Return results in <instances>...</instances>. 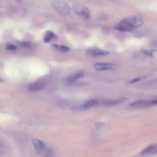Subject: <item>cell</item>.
I'll return each mask as SVG.
<instances>
[{
	"label": "cell",
	"instance_id": "cell-12",
	"mask_svg": "<svg viewBox=\"0 0 157 157\" xmlns=\"http://www.w3.org/2000/svg\"><path fill=\"white\" fill-rule=\"evenodd\" d=\"M56 39V36L51 31H47L44 38V40L45 42H50Z\"/></svg>",
	"mask_w": 157,
	"mask_h": 157
},
{
	"label": "cell",
	"instance_id": "cell-4",
	"mask_svg": "<svg viewBox=\"0 0 157 157\" xmlns=\"http://www.w3.org/2000/svg\"><path fill=\"white\" fill-rule=\"evenodd\" d=\"M86 53L93 56H105L109 54V52L99 48H96V47H91V48H88L87 50L86 51Z\"/></svg>",
	"mask_w": 157,
	"mask_h": 157
},
{
	"label": "cell",
	"instance_id": "cell-5",
	"mask_svg": "<svg viewBox=\"0 0 157 157\" xmlns=\"http://www.w3.org/2000/svg\"><path fill=\"white\" fill-rule=\"evenodd\" d=\"M157 154V144H151L144 148L140 153L142 156H148Z\"/></svg>",
	"mask_w": 157,
	"mask_h": 157
},
{
	"label": "cell",
	"instance_id": "cell-14",
	"mask_svg": "<svg viewBox=\"0 0 157 157\" xmlns=\"http://www.w3.org/2000/svg\"><path fill=\"white\" fill-rule=\"evenodd\" d=\"M154 105H157V99L148 101V106H151Z\"/></svg>",
	"mask_w": 157,
	"mask_h": 157
},
{
	"label": "cell",
	"instance_id": "cell-10",
	"mask_svg": "<svg viewBox=\"0 0 157 157\" xmlns=\"http://www.w3.org/2000/svg\"><path fill=\"white\" fill-rule=\"evenodd\" d=\"M32 143L35 147L36 149L39 151L44 150L45 148V144L38 139H33L32 140Z\"/></svg>",
	"mask_w": 157,
	"mask_h": 157
},
{
	"label": "cell",
	"instance_id": "cell-1",
	"mask_svg": "<svg viewBox=\"0 0 157 157\" xmlns=\"http://www.w3.org/2000/svg\"><path fill=\"white\" fill-rule=\"evenodd\" d=\"M144 23L143 18L138 15L126 17L115 26V29L123 32H128L137 28Z\"/></svg>",
	"mask_w": 157,
	"mask_h": 157
},
{
	"label": "cell",
	"instance_id": "cell-3",
	"mask_svg": "<svg viewBox=\"0 0 157 157\" xmlns=\"http://www.w3.org/2000/svg\"><path fill=\"white\" fill-rule=\"evenodd\" d=\"M72 10L77 16L84 20L88 19L91 15L89 9L86 7L83 6H75L73 7Z\"/></svg>",
	"mask_w": 157,
	"mask_h": 157
},
{
	"label": "cell",
	"instance_id": "cell-11",
	"mask_svg": "<svg viewBox=\"0 0 157 157\" xmlns=\"http://www.w3.org/2000/svg\"><path fill=\"white\" fill-rule=\"evenodd\" d=\"M131 107H145L148 106V101L147 100H143V99H139L136 100L129 104Z\"/></svg>",
	"mask_w": 157,
	"mask_h": 157
},
{
	"label": "cell",
	"instance_id": "cell-7",
	"mask_svg": "<svg viewBox=\"0 0 157 157\" xmlns=\"http://www.w3.org/2000/svg\"><path fill=\"white\" fill-rule=\"evenodd\" d=\"M94 68L97 71H107L110 70L113 68V65L110 63H98L94 64Z\"/></svg>",
	"mask_w": 157,
	"mask_h": 157
},
{
	"label": "cell",
	"instance_id": "cell-8",
	"mask_svg": "<svg viewBox=\"0 0 157 157\" xmlns=\"http://www.w3.org/2000/svg\"><path fill=\"white\" fill-rule=\"evenodd\" d=\"M45 82L44 81L39 80L30 84L28 86V88L29 90H31V91H38L44 88L45 87Z\"/></svg>",
	"mask_w": 157,
	"mask_h": 157
},
{
	"label": "cell",
	"instance_id": "cell-2",
	"mask_svg": "<svg viewBox=\"0 0 157 157\" xmlns=\"http://www.w3.org/2000/svg\"><path fill=\"white\" fill-rule=\"evenodd\" d=\"M52 6L60 15L66 16L68 15L71 12V9L69 5L62 1H53L52 2Z\"/></svg>",
	"mask_w": 157,
	"mask_h": 157
},
{
	"label": "cell",
	"instance_id": "cell-9",
	"mask_svg": "<svg viewBox=\"0 0 157 157\" xmlns=\"http://www.w3.org/2000/svg\"><path fill=\"white\" fill-rule=\"evenodd\" d=\"M98 104V101L96 99H90L87 100L84 103L83 105H82V109L83 110H86L88 109H90L91 107H93L96 105Z\"/></svg>",
	"mask_w": 157,
	"mask_h": 157
},
{
	"label": "cell",
	"instance_id": "cell-16",
	"mask_svg": "<svg viewBox=\"0 0 157 157\" xmlns=\"http://www.w3.org/2000/svg\"><path fill=\"white\" fill-rule=\"evenodd\" d=\"M4 82L3 79L1 77H0V82Z\"/></svg>",
	"mask_w": 157,
	"mask_h": 157
},
{
	"label": "cell",
	"instance_id": "cell-6",
	"mask_svg": "<svg viewBox=\"0 0 157 157\" xmlns=\"http://www.w3.org/2000/svg\"><path fill=\"white\" fill-rule=\"evenodd\" d=\"M84 76V73L82 71H77L69 74L66 78V82L69 83L74 82L78 79L82 78Z\"/></svg>",
	"mask_w": 157,
	"mask_h": 157
},
{
	"label": "cell",
	"instance_id": "cell-15",
	"mask_svg": "<svg viewBox=\"0 0 157 157\" xmlns=\"http://www.w3.org/2000/svg\"><path fill=\"white\" fill-rule=\"evenodd\" d=\"M7 48L9 50H15V47L12 44H8L7 45Z\"/></svg>",
	"mask_w": 157,
	"mask_h": 157
},
{
	"label": "cell",
	"instance_id": "cell-13",
	"mask_svg": "<svg viewBox=\"0 0 157 157\" xmlns=\"http://www.w3.org/2000/svg\"><path fill=\"white\" fill-rule=\"evenodd\" d=\"M56 50L61 52H67L70 50V48L66 46L59 45V44H53L52 45Z\"/></svg>",
	"mask_w": 157,
	"mask_h": 157
}]
</instances>
